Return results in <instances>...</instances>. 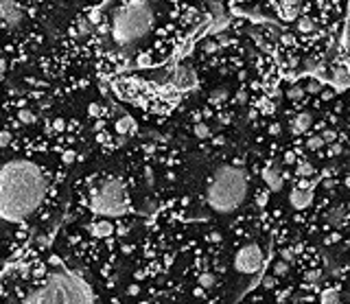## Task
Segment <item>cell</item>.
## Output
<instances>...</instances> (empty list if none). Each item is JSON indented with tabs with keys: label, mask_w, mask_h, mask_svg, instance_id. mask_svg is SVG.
<instances>
[{
	"label": "cell",
	"mask_w": 350,
	"mask_h": 304,
	"mask_svg": "<svg viewBox=\"0 0 350 304\" xmlns=\"http://www.w3.org/2000/svg\"><path fill=\"white\" fill-rule=\"evenodd\" d=\"M330 96H333V92H330V90H326V92H322V99H324V101H328V99H330Z\"/></svg>",
	"instance_id": "45"
},
{
	"label": "cell",
	"mask_w": 350,
	"mask_h": 304,
	"mask_svg": "<svg viewBox=\"0 0 350 304\" xmlns=\"http://www.w3.org/2000/svg\"><path fill=\"white\" fill-rule=\"evenodd\" d=\"M156 13L147 0H129L112 16V35L116 44H134L151 31Z\"/></svg>",
	"instance_id": "4"
},
{
	"label": "cell",
	"mask_w": 350,
	"mask_h": 304,
	"mask_svg": "<svg viewBox=\"0 0 350 304\" xmlns=\"http://www.w3.org/2000/svg\"><path fill=\"white\" fill-rule=\"evenodd\" d=\"M282 260H284V263H291V260H293V252L291 250H282Z\"/></svg>",
	"instance_id": "37"
},
{
	"label": "cell",
	"mask_w": 350,
	"mask_h": 304,
	"mask_svg": "<svg viewBox=\"0 0 350 304\" xmlns=\"http://www.w3.org/2000/svg\"><path fill=\"white\" fill-rule=\"evenodd\" d=\"M193 134L197 136V138H210V136H212V132H210V127L206 123H197L193 127Z\"/></svg>",
	"instance_id": "22"
},
{
	"label": "cell",
	"mask_w": 350,
	"mask_h": 304,
	"mask_svg": "<svg viewBox=\"0 0 350 304\" xmlns=\"http://www.w3.org/2000/svg\"><path fill=\"white\" fill-rule=\"evenodd\" d=\"M287 271H289V263H284V260H278V263L274 265V276H276V278L287 276Z\"/></svg>",
	"instance_id": "28"
},
{
	"label": "cell",
	"mask_w": 350,
	"mask_h": 304,
	"mask_svg": "<svg viewBox=\"0 0 350 304\" xmlns=\"http://www.w3.org/2000/svg\"><path fill=\"white\" fill-rule=\"evenodd\" d=\"M328 221H330V226H346V221H348V217H346V206H335L333 210H330V214H328Z\"/></svg>",
	"instance_id": "16"
},
{
	"label": "cell",
	"mask_w": 350,
	"mask_h": 304,
	"mask_svg": "<svg viewBox=\"0 0 350 304\" xmlns=\"http://www.w3.org/2000/svg\"><path fill=\"white\" fill-rule=\"evenodd\" d=\"M298 31H300V33H311V31H315V24H313V20H311V18H300V20H298Z\"/></svg>",
	"instance_id": "19"
},
{
	"label": "cell",
	"mask_w": 350,
	"mask_h": 304,
	"mask_svg": "<svg viewBox=\"0 0 350 304\" xmlns=\"http://www.w3.org/2000/svg\"><path fill=\"white\" fill-rule=\"evenodd\" d=\"M103 125H105L103 120H99V123H96V127H94V129H96V132H101V129H103Z\"/></svg>",
	"instance_id": "49"
},
{
	"label": "cell",
	"mask_w": 350,
	"mask_h": 304,
	"mask_svg": "<svg viewBox=\"0 0 350 304\" xmlns=\"http://www.w3.org/2000/svg\"><path fill=\"white\" fill-rule=\"evenodd\" d=\"M298 9H300V0H280V4H278L280 18L287 22L298 20Z\"/></svg>",
	"instance_id": "11"
},
{
	"label": "cell",
	"mask_w": 350,
	"mask_h": 304,
	"mask_svg": "<svg viewBox=\"0 0 350 304\" xmlns=\"http://www.w3.org/2000/svg\"><path fill=\"white\" fill-rule=\"evenodd\" d=\"M88 114H90L92 118H101V116H103V107H101L99 103H90V105H88Z\"/></svg>",
	"instance_id": "29"
},
{
	"label": "cell",
	"mask_w": 350,
	"mask_h": 304,
	"mask_svg": "<svg viewBox=\"0 0 350 304\" xmlns=\"http://www.w3.org/2000/svg\"><path fill=\"white\" fill-rule=\"evenodd\" d=\"M322 90V83L320 81H311L309 86H306V92H311V94H315V92Z\"/></svg>",
	"instance_id": "34"
},
{
	"label": "cell",
	"mask_w": 350,
	"mask_h": 304,
	"mask_svg": "<svg viewBox=\"0 0 350 304\" xmlns=\"http://www.w3.org/2000/svg\"><path fill=\"white\" fill-rule=\"evenodd\" d=\"M208 241L219 243V241H221V234H219V232H210V234H208Z\"/></svg>",
	"instance_id": "41"
},
{
	"label": "cell",
	"mask_w": 350,
	"mask_h": 304,
	"mask_svg": "<svg viewBox=\"0 0 350 304\" xmlns=\"http://www.w3.org/2000/svg\"><path fill=\"white\" fill-rule=\"evenodd\" d=\"M287 96L291 101H300L302 96H304V90H302L300 86H293V88H289V90H287Z\"/></svg>",
	"instance_id": "27"
},
{
	"label": "cell",
	"mask_w": 350,
	"mask_h": 304,
	"mask_svg": "<svg viewBox=\"0 0 350 304\" xmlns=\"http://www.w3.org/2000/svg\"><path fill=\"white\" fill-rule=\"evenodd\" d=\"M4 68H7V64H4V59H0V77L4 74Z\"/></svg>",
	"instance_id": "48"
},
{
	"label": "cell",
	"mask_w": 350,
	"mask_h": 304,
	"mask_svg": "<svg viewBox=\"0 0 350 304\" xmlns=\"http://www.w3.org/2000/svg\"><path fill=\"white\" fill-rule=\"evenodd\" d=\"M274 284H276V276H267V278L263 280V289H272Z\"/></svg>",
	"instance_id": "35"
},
{
	"label": "cell",
	"mask_w": 350,
	"mask_h": 304,
	"mask_svg": "<svg viewBox=\"0 0 350 304\" xmlns=\"http://www.w3.org/2000/svg\"><path fill=\"white\" fill-rule=\"evenodd\" d=\"M228 44H230V40L226 35H219V46H228Z\"/></svg>",
	"instance_id": "43"
},
{
	"label": "cell",
	"mask_w": 350,
	"mask_h": 304,
	"mask_svg": "<svg viewBox=\"0 0 350 304\" xmlns=\"http://www.w3.org/2000/svg\"><path fill=\"white\" fill-rule=\"evenodd\" d=\"M289 204L296 210H304L313 204V193H311L309 188H293L291 193H289Z\"/></svg>",
	"instance_id": "9"
},
{
	"label": "cell",
	"mask_w": 350,
	"mask_h": 304,
	"mask_svg": "<svg viewBox=\"0 0 350 304\" xmlns=\"http://www.w3.org/2000/svg\"><path fill=\"white\" fill-rule=\"evenodd\" d=\"M138 291H140V289H138V284H134V287H129V296H136Z\"/></svg>",
	"instance_id": "46"
},
{
	"label": "cell",
	"mask_w": 350,
	"mask_h": 304,
	"mask_svg": "<svg viewBox=\"0 0 350 304\" xmlns=\"http://www.w3.org/2000/svg\"><path fill=\"white\" fill-rule=\"evenodd\" d=\"M46 175L31 160H11L0 166V219L22 223L46 197Z\"/></svg>",
	"instance_id": "1"
},
{
	"label": "cell",
	"mask_w": 350,
	"mask_h": 304,
	"mask_svg": "<svg viewBox=\"0 0 350 304\" xmlns=\"http://www.w3.org/2000/svg\"><path fill=\"white\" fill-rule=\"evenodd\" d=\"M13 140V136L7 132V129H0V147H9Z\"/></svg>",
	"instance_id": "30"
},
{
	"label": "cell",
	"mask_w": 350,
	"mask_h": 304,
	"mask_svg": "<svg viewBox=\"0 0 350 304\" xmlns=\"http://www.w3.org/2000/svg\"><path fill=\"white\" fill-rule=\"evenodd\" d=\"M350 83V77H348V68L344 66H337L333 70V77H330V88H333V92H344L348 88Z\"/></svg>",
	"instance_id": "10"
},
{
	"label": "cell",
	"mask_w": 350,
	"mask_h": 304,
	"mask_svg": "<svg viewBox=\"0 0 350 304\" xmlns=\"http://www.w3.org/2000/svg\"><path fill=\"white\" fill-rule=\"evenodd\" d=\"M136 123H134V118H132V116H127V114H125V116H120V118L118 120H116V132H118L120 136H127L129 132H132V134H136Z\"/></svg>",
	"instance_id": "15"
},
{
	"label": "cell",
	"mask_w": 350,
	"mask_h": 304,
	"mask_svg": "<svg viewBox=\"0 0 350 304\" xmlns=\"http://www.w3.org/2000/svg\"><path fill=\"white\" fill-rule=\"evenodd\" d=\"M269 134H272V136H278V134H280V123H272V125H269Z\"/></svg>",
	"instance_id": "39"
},
{
	"label": "cell",
	"mask_w": 350,
	"mask_h": 304,
	"mask_svg": "<svg viewBox=\"0 0 350 304\" xmlns=\"http://www.w3.org/2000/svg\"><path fill=\"white\" fill-rule=\"evenodd\" d=\"M284 162H287V164H293V162H296V153L287 151V153H284Z\"/></svg>",
	"instance_id": "38"
},
{
	"label": "cell",
	"mask_w": 350,
	"mask_h": 304,
	"mask_svg": "<svg viewBox=\"0 0 350 304\" xmlns=\"http://www.w3.org/2000/svg\"><path fill=\"white\" fill-rule=\"evenodd\" d=\"M324 147V142H322L320 136H309V140H306V149H311V151H317V149Z\"/></svg>",
	"instance_id": "25"
},
{
	"label": "cell",
	"mask_w": 350,
	"mask_h": 304,
	"mask_svg": "<svg viewBox=\"0 0 350 304\" xmlns=\"http://www.w3.org/2000/svg\"><path fill=\"white\" fill-rule=\"evenodd\" d=\"M228 96H230L228 88H214V90L208 94V103H212V105H219V103L228 101Z\"/></svg>",
	"instance_id": "18"
},
{
	"label": "cell",
	"mask_w": 350,
	"mask_h": 304,
	"mask_svg": "<svg viewBox=\"0 0 350 304\" xmlns=\"http://www.w3.org/2000/svg\"><path fill=\"white\" fill-rule=\"evenodd\" d=\"M22 20H24V13L16 0H0V24L13 31L22 24Z\"/></svg>",
	"instance_id": "7"
},
{
	"label": "cell",
	"mask_w": 350,
	"mask_h": 304,
	"mask_svg": "<svg viewBox=\"0 0 350 304\" xmlns=\"http://www.w3.org/2000/svg\"><path fill=\"white\" fill-rule=\"evenodd\" d=\"M282 42L284 44H293V37L291 35H282Z\"/></svg>",
	"instance_id": "47"
},
{
	"label": "cell",
	"mask_w": 350,
	"mask_h": 304,
	"mask_svg": "<svg viewBox=\"0 0 350 304\" xmlns=\"http://www.w3.org/2000/svg\"><path fill=\"white\" fill-rule=\"evenodd\" d=\"M18 118H20V123H24V125L35 123V114L31 110H26V107H20V110H18Z\"/></svg>",
	"instance_id": "20"
},
{
	"label": "cell",
	"mask_w": 350,
	"mask_h": 304,
	"mask_svg": "<svg viewBox=\"0 0 350 304\" xmlns=\"http://www.w3.org/2000/svg\"><path fill=\"white\" fill-rule=\"evenodd\" d=\"M234 267L236 271L245 276L256 274L260 267H263V250H260L258 243H247L243 245L234 256Z\"/></svg>",
	"instance_id": "6"
},
{
	"label": "cell",
	"mask_w": 350,
	"mask_h": 304,
	"mask_svg": "<svg viewBox=\"0 0 350 304\" xmlns=\"http://www.w3.org/2000/svg\"><path fill=\"white\" fill-rule=\"evenodd\" d=\"M296 173L300 177H309V175H313V173H315V169H313V164H309V162H300Z\"/></svg>",
	"instance_id": "23"
},
{
	"label": "cell",
	"mask_w": 350,
	"mask_h": 304,
	"mask_svg": "<svg viewBox=\"0 0 350 304\" xmlns=\"http://www.w3.org/2000/svg\"><path fill=\"white\" fill-rule=\"evenodd\" d=\"M317 4H326V0H317Z\"/></svg>",
	"instance_id": "50"
},
{
	"label": "cell",
	"mask_w": 350,
	"mask_h": 304,
	"mask_svg": "<svg viewBox=\"0 0 350 304\" xmlns=\"http://www.w3.org/2000/svg\"><path fill=\"white\" fill-rule=\"evenodd\" d=\"M92 234L94 236H99V238H107V236H112L114 234V223H110L107 219H99V221H94L92 223Z\"/></svg>",
	"instance_id": "14"
},
{
	"label": "cell",
	"mask_w": 350,
	"mask_h": 304,
	"mask_svg": "<svg viewBox=\"0 0 350 304\" xmlns=\"http://www.w3.org/2000/svg\"><path fill=\"white\" fill-rule=\"evenodd\" d=\"M342 153V144L339 142H330V147H328V156L330 158H335V156H339Z\"/></svg>",
	"instance_id": "31"
},
{
	"label": "cell",
	"mask_w": 350,
	"mask_h": 304,
	"mask_svg": "<svg viewBox=\"0 0 350 304\" xmlns=\"http://www.w3.org/2000/svg\"><path fill=\"white\" fill-rule=\"evenodd\" d=\"M197 282H199V287H202V289H210V287L214 284V274H210V271H204V274H199Z\"/></svg>",
	"instance_id": "21"
},
{
	"label": "cell",
	"mask_w": 350,
	"mask_h": 304,
	"mask_svg": "<svg viewBox=\"0 0 350 304\" xmlns=\"http://www.w3.org/2000/svg\"><path fill=\"white\" fill-rule=\"evenodd\" d=\"M267 204V193H260L258 195V206H265Z\"/></svg>",
	"instance_id": "42"
},
{
	"label": "cell",
	"mask_w": 350,
	"mask_h": 304,
	"mask_svg": "<svg viewBox=\"0 0 350 304\" xmlns=\"http://www.w3.org/2000/svg\"><path fill=\"white\" fill-rule=\"evenodd\" d=\"M140 304H151V302H140Z\"/></svg>",
	"instance_id": "51"
},
{
	"label": "cell",
	"mask_w": 350,
	"mask_h": 304,
	"mask_svg": "<svg viewBox=\"0 0 350 304\" xmlns=\"http://www.w3.org/2000/svg\"><path fill=\"white\" fill-rule=\"evenodd\" d=\"M217 50H219L217 42H206V53H217Z\"/></svg>",
	"instance_id": "36"
},
{
	"label": "cell",
	"mask_w": 350,
	"mask_h": 304,
	"mask_svg": "<svg viewBox=\"0 0 350 304\" xmlns=\"http://www.w3.org/2000/svg\"><path fill=\"white\" fill-rule=\"evenodd\" d=\"M53 129H55V132H64V129H66V120H64V118H55L53 120Z\"/></svg>",
	"instance_id": "33"
},
{
	"label": "cell",
	"mask_w": 350,
	"mask_h": 304,
	"mask_svg": "<svg viewBox=\"0 0 350 304\" xmlns=\"http://www.w3.org/2000/svg\"><path fill=\"white\" fill-rule=\"evenodd\" d=\"M263 182L267 184V188L272 190V193H278V190L282 188V177L274 169H263Z\"/></svg>",
	"instance_id": "13"
},
{
	"label": "cell",
	"mask_w": 350,
	"mask_h": 304,
	"mask_svg": "<svg viewBox=\"0 0 350 304\" xmlns=\"http://www.w3.org/2000/svg\"><path fill=\"white\" fill-rule=\"evenodd\" d=\"M247 195V175L236 166H219L212 173L206 190L208 206L219 214L234 212Z\"/></svg>",
	"instance_id": "3"
},
{
	"label": "cell",
	"mask_w": 350,
	"mask_h": 304,
	"mask_svg": "<svg viewBox=\"0 0 350 304\" xmlns=\"http://www.w3.org/2000/svg\"><path fill=\"white\" fill-rule=\"evenodd\" d=\"M136 66L138 68H151V55L149 53H140L136 57Z\"/></svg>",
	"instance_id": "26"
},
{
	"label": "cell",
	"mask_w": 350,
	"mask_h": 304,
	"mask_svg": "<svg viewBox=\"0 0 350 304\" xmlns=\"http://www.w3.org/2000/svg\"><path fill=\"white\" fill-rule=\"evenodd\" d=\"M79 33H83V35H88V33H90V29H88L86 20H81V22H79Z\"/></svg>",
	"instance_id": "40"
},
{
	"label": "cell",
	"mask_w": 350,
	"mask_h": 304,
	"mask_svg": "<svg viewBox=\"0 0 350 304\" xmlns=\"http://www.w3.org/2000/svg\"><path fill=\"white\" fill-rule=\"evenodd\" d=\"M74 160V153L70 151V153H66V156H64V162H72Z\"/></svg>",
	"instance_id": "44"
},
{
	"label": "cell",
	"mask_w": 350,
	"mask_h": 304,
	"mask_svg": "<svg viewBox=\"0 0 350 304\" xmlns=\"http://www.w3.org/2000/svg\"><path fill=\"white\" fill-rule=\"evenodd\" d=\"M320 304H339V289L328 287L320 293Z\"/></svg>",
	"instance_id": "17"
},
{
	"label": "cell",
	"mask_w": 350,
	"mask_h": 304,
	"mask_svg": "<svg viewBox=\"0 0 350 304\" xmlns=\"http://www.w3.org/2000/svg\"><path fill=\"white\" fill-rule=\"evenodd\" d=\"M92 291L79 276L68 271L46 276L40 289L31 291L22 304H92Z\"/></svg>",
	"instance_id": "2"
},
{
	"label": "cell",
	"mask_w": 350,
	"mask_h": 304,
	"mask_svg": "<svg viewBox=\"0 0 350 304\" xmlns=\"http://www.w3.org/2000/svg\"><path fill=\"white\" fill-rule=\"evenodd\" d=\"M88 20H90L92 24H101V13L94 9V11H90V13H88Z\"/></svg>",
	"instance_id": "32"
},
{
	"label": "cell",
	"mask_w": 350,
	"mask_h": 304,
	"mask_svg": "<svg viewBox=\"0 0 350 304\" xmlns=\"http://www.w3.org/2000/svg\"><path fill=\"white\" fill-rule=\"evenodd\" d=\"M320 138H322V142H324V144L337 142V132H335V129H324V132L320 134Z\"/></svg>",
	"instance_id": "24"
},
{
	"label": "cell",
	"mask_w": 350,
	"mask_h": 304,
	"mask_svg": "<svg viewBox=\"0 0 350 304\" xmlns=\"http://www.w3.org/2000/svg\"><path fill=\"white\" fill-rule=\"evenodd\" d=\"M90 210L99 217H123L127 212L125 184L118 177H107L90 193Z\"/></svg>",
	"instance_id": "5"
},
{
	"label": "cell",
	"mask_w": 350,
	"mask_h": 304,
	"mask_svg": "<svg viewBox=\"0 0 350 304\" xmlns=\"http://www.w3.org/2000/svg\"><path fill=\"white\" fill-rule=\"evenodd\" d=\"M169 86L175 88L177 92L190 90V88L197 86V74H195V70H190L186 66H177L169 77Z\"/></svg>",
	"instance_id": "8"
},
{
	"label": "cell",
	"mask_w": 350,
	"mask_h": 304,
	"mask_svg": "<svg viewBox=\"0 0 350 304\" xmlns=\"http://www.w3.org/2000/svg\"><path fill=\"white\" fill-rule=\"evenodd\" d=\"M311 125H313V118H311L309 112H300V114L291 120V132L293 134H304V132H309Z\"/></svg>",
	"instance_id": "12"
}]
</instances>
